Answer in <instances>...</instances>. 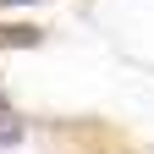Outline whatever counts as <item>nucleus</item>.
Segmentation results:
<instances>
[{
	"label": "nucleus",
	"mask_w": 154,
	"mask_h": 154,
	"mask_svg": "<svg viewBox=\"0 0 154 154\" xmlns=\"http://www.w3.org/2000/svg\"><path fill=\"white\" fill-rule=\"evenodd\" d=\"M17 138H22V121H17L11 110H0V149H6V143H17Z\"/></svg>",
	"instance_id": "obj_2"
},
{
	"label": "nucleus",
	"mask_w": 154,
	"mask_h": 154,
	"mask_svg": "<svg viewBox=\"0 0 154 154\" xmlns=\"http://www.w3.org/2000/svg\"><path fill=\"white\" fill-rule=\"evenodd\" d=\"M0 6H28V0H0Z\"/></svg>",
	"instance_id": "obj_3"
},
{
	"label": "nucleus",
	"mask_w": 154,
	"mask_h": 154,
	"mask_svg": "<svg viewBox=\"0 0 154 154\" xmlns=\"http://www.w3.org/2000/svg\"><path fill=\"white\" fill-rule=\"evenodd\" d=\"M38 38H44V28L33 22H0V50H33Z\"/></svg>",
	"instance_id": "obj_1"
}]
</instances>
